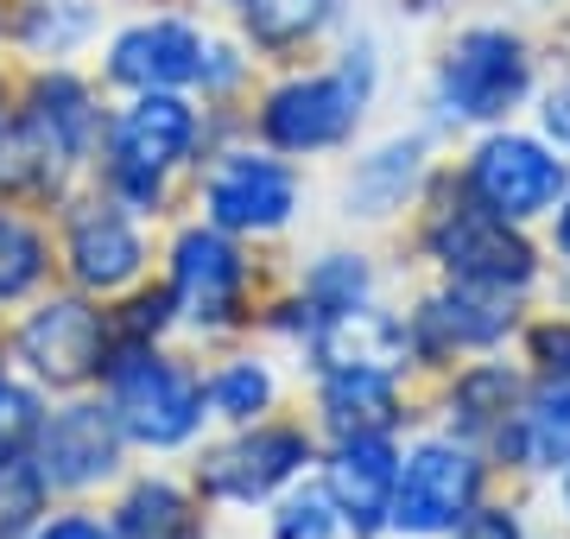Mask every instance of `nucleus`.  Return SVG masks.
I'll return each mask as SVG.
<instances>
[{"label": "nucleus", "instance_id": "f257e3e1", "mask_svg": "<svg viewBox=\"0 0 570 539\" xmlns=\"http://www.w3.org/2000/svg\"><path fill=\"white\" fill-rule=\"evenodd\" d=\"M367 96H374V51H348L330 77H305V84H285L273 102L261 108L266 140L279 153H317L355 134Z\"/></svg>", "mask_w": 570, "mask_h": 539}, {"label": "nucleus", "instance_id": "f03ea898", "mask_svg": "<svg viewBox=\"0 0 570 539\" xmlns=\"http://www.w3.org/2000/svg\"><path fill=\"white\" fill-rule=\"evenodd\" d=\"M431 254L450 267V280H463V286H489V292H527L539 261H532L527 235L520 223H501L494 209H482L475 197H456L450 209H438L425 228Z\"/></svg>", "mask_w": 570, "mask_h": 539}, {"label": "nucleus", "instance_id": "7ed1b4c3", "mask_svg": "<svg viewBox=\"0 0 570 539\" xmlns=\"http://www.w3.org/2000/svg\"><path fill=\"white\" fill-rule=\"evenodd\" d=\"M463 190L482 209H494L501 223H532V216L558 209V197L570 190V166L527 134H494V140L475 146Z\"/></svg>", "mask_w": 570, "mask_h": 539}, {"label": "nucleus", "instance_id": "20e7f679", "mask_svg": "<svg viewBox=\"0 0 570 539\" xmlns=\"http://www.w3.org/2000/svg\"><path fill=\"white\" fill-rule=\"evenodd\" d=\"M532 84L527 45L501 32V26H475L444 51V70H438V96H444V115L456 121H501Z\"/></svg>", "mask_w": 570, "mask_h": 539}, {"label": "nucleus", "instance_id": "39448f33", "mask_svg": "<svg viewBox=\"0 0 570 539\" xmlns=\"http://www.w3.org/2000/svg\"><path fill=\"white\" fill-rule=\"evenodd\" d=\"M108 388H115V419H121L127 438L140 444H184V438L204 425V388L184 369L159 362L153 350H134L108 369Z\"/></svg>", "mask_w": 570, "mask_h": 539}, {"label": "nucleus", "instance_id": "423d86ee", "mask_svg": "<svg viewBox=\"0 0 570 539\" xmlns=\"http://www.w3.org/2000/svg\"><path fill=\"white\" fill-rule=\"evenodd\" d=\"M482 496V463L475 451H463L456 438H431L400 463V489H393V527L400 533H450L456 520L475 508Z\"/></svg>", "mask_w": 570, "mask_h": 539}, {"label": "nucleus", "instance_id": "0eeeda50", "mask_svg": "<svg viewBox=\"0 0 570 539\" xmlns=\"http://www.w3.org/2000/svg\"><path fill=\"white\" fill-rule=\"evenodd\" d=\"M190 140H197V115H190L178 96L146 89L140 102L115 121V185H121L127 197L153 204L159 185H165V171L190 153Z\"/></svg>", "mask_w": 570, "mask_h": 539}, {"label": "nucleus", "instance_id": "6e6552de", "mask_svg": "<svg viewBox=\"0 0 570 539\" xmlns=\"http://www.w3.org/2000/svg\"><path fill=\"white\" fill-rule=\"evenodd\" d=\"M324 489L336 501V514L355 527V533H374L387 527L393 514V489H400V457H393L387 432H355L336 444L324 470Z\"/></svg>", "mask_w": 570, "mask_h": 539}, {"label": "nucleus", "instance_id": "1a4fd4ad", "mask_svg": "<svg viewBox=\"0 0 570 539\" xmlns=\"http://www.w3.org/2000/svg\"><path fill=\"white\" fill-rule=\"evenodd\" d=\"M20 355L32 362L39 381L77 388V381H89V374L102 369V317L89 312L82 298H51L20 331Z\"/></svg>", "mask_w": 570, "mask_h": 539}, {"label": "nucleus", "instance_id": "9d476101", "mask_svg": "<svg viewBox=\"0 0 570 539\" xmlns=\"http://www.w3.org/2000/svg\"><path fill=\"white\" fill-rule=\"evenodd\" d=\"M311 350L324 374H400L412 355V331L374 305H343V312H324Z\"/></svg>", "mask_w": 570, "mask_h": 539}, {"label": "nucleus", "instance_id": "9b49d317", "mask_svg": "<svg viewBox=\"0 0 570 539\" xmlns=\"http://www.w3.org/2000/svg\"><path fill=\"white\" fill-rule=\"evenodd\" d=\"M121 457V419L102 406H63L51 425H39V470L58 489H89L115 477Z\"/></svg>", "mask_w": 570, "mask_h": 539}, {"label": "nucleus", "instance_id": "f8f14e48", "mask_svg": "<svg viewBox=\"0 0 570 539\" xmlns=\"http://www.w3.org/2000/svg\"><path fill=\"white\" fill-rule=\"evenodd\" d=\"M292 209H298V178L279 159L235 153L209 178V216L223 228H279Z\"/></svg>", "mask_w": 570, "mask_h": 539}, {"label": "nucleus", "instance_id": "ddd939ff", "mask_svg": "<svg viewBox=\"0 0 570 539\" xmlns=\"http://www.w3.org/2000/svg\"><path fill=\"white\" fill-rule=\"evenodd\" d=\"M235 298H242V261L216 228H190L178 235V254H171V305L197 324H228L235 317Z\"/></svg>", "mask_w": 570, "mask_h": 539}, {"label": "nucleus", "instance_id": "4468645a", "mask_svg": "<svg viewBox=\"0 0 570 539\" xmlns=\"http://www.w3.org/2000/svg\"><path fill=\"white\" fill-rule=\"evenodd\" d=\"M513 324V292L489 286H456L444 298H431L425 312L412 317V350L419 355H450V350H482L494 336H508Z\"/></svg>", "mask_w": 570, "mask_h": 539}, {"label": "nucleus", "instance_id": "2eb2a0df", "mask_svg": "<svg viewBox=\"0 0 570 539\" xmlns=\"http://www.w3.org/2000/svg\"><path fill=\"white\" fill-rule=\"evenodd\" d=\"M311 457L305 432H285V425H261L254 438H242V444H228V451L209 457V489L228 501H266L273 489H279L298 463Z\"/></svg>", "mask_w": 570, "mask_h": 539}, {"label": "nucleus", "instance_id": "dca6fc26", "mask_svg": "<svg viewBox=\"0 0 570 539\" xmlns=\"http://www.w3.org/2000/svg\"><path fill=\"white\" fill-rule=\"evenodd\" d=\"M115 84H134V89H178L204 70V45L197 32L178 20H153V26H134L121 45H115Z\"/></svg>", "mask_w": 570, "mask_h": 539}, {"label": "nucleus", "instance_id": "f3484780", "mask_svg": "<svg viewBox=\"0 0 570 539\" xmlns=\"http://www.w3.org/2000/svg\"><path fill=\"white\" fill-rule=\"evenodd\" d=\"M140 235H134V223H127L121 209H102L89 204L70 216V267H77V280L89 292H115L127 286L134 273H140Z\"/></svg>", "mask_w": 570, "mask_h": 539}, {"label": "nucleus", "instance_id": "a211bd4d", "mask_svg": "<svg viewBox=\"0 0 570 539\" xmlns=\"http://www.w3.org/2000/svg\"><path fill=\"white\" fill-rule=\"evenodd\" d=\"M70 159H77V146L63 140L58 127H45L32 108L13 127H0V190L7 197H51L63 185Z\"/></svg>", "mask_w": 570, "mask_h": 539}, {"label": "nucleus", "instance_id": "6ab92c4d", "mask_svg": "<svg viewBox=\"0 0 570 539\" xmlns=\"http://www.w3.org/2000/svg\"><path fill=\"white\" fill-rule=\"evenodd\" d=\"M494 432H501V451H513L532 470H564L570 463V381L546 388L532 406L501 419Z\"/></svg>", "mask_w": 570, "mask_h": 539}, {"label": "nucleus", "instance_id": "aec40b11", "mask_svg": "<svg viewBox=\"0 0 570 539\" xmlns=\"http://www.w3.org/2000/svg\"><path fill=\"white\" fill-rule=\"evenodd\" d=\"M324 413L343 438L355 432H393L400 425V400H393V374H330L324 381Z\"/></svg>", "mask_w": 570, "mask_h": 539}, {"label": "nucleus", "instance_id": "412c9836", "mask_svg": "<svg viewBox=\"0 0 570 539\" xmlns=\"http://www.w3.org/2000/svg\"><path fill=\"white\" fill-rule=\"evenodd\" d=\"M513 400H520V381L508 369H469L456 381V394H450V419L463 432H489V425H501L513 413Z\"/></svg>", "mask_w": 570, "mask_h": 539}, {"label": "nucleus", "instance_id": "4be33fe9", "mask_svg": "<svg viewBox=\"0 0 570 539\" xmlns=\"http://www.w3.org/2000/svg\"><path fill=\"white\" fill-rule=\"evenodd\" d=\"M330 7H336V0H242V20L261 45L285 51V45H305L311 32L330 20Z\"/></svg>", "mask_w": 570, "mask_h": 539}, {"label": "nucleus", "instance_id": "5701e85b", "mask_svg": "<svg viewBox=\"0 0 570 539\" xmlns=\"http://www.w3.org/2000/svg\"><path fill=\"white\" fill-rule=\"evenodd\" d=\"M45 508V470L20 451H0V539H20Z\"/></svg>", "mask_w": 570, "mask_h": 539}, {"label": "nucleus", "instance_id": "b1692460", "mask_svg": "<svg viewBox=\"0 0 570 539\" xmlns=\"http://www.w3.org/2000/svg\"><path fill=\"white\" fill-rule=\"evenodd\" d=\"M184 527H190V514L171 482H146L121 501V539H184Z\"/></svg>", "mask_w": 570, "mask_h": 539}, {"label": "nucleus", "instance_id": "393cba45", "mask_svg": "<svg viewBox=\"0 0 570 539\" xmlns=\"http://www.w3.org/2000/svg\"><path fill=\"white\" fill-rule=\"evenodd\" d=\"M412 178H419V140H400V146H387L381 159H367V166H362L355 197L367 204V216H381V209H393L400 197H406Z\"/></svg>", "mask_w": 570, "mask_h": 539}, {"label": "nucleus", "instance_id": "a878e982", "mask_svg": "<svg viewBox=\"0 0 570 539\" xmlns=\"http://www.w3.org/2000/svg\"><path fill=\"white\" fill-rule=\"evenodd\" d=\"M32 115H39L45 127H58L63 140L77 146H89V127H96V115H89V96H82V84L77 77H45L39 89H32Z\"/></svg>", "mask_w": 570, "mask_h": 539}, {"label": "nucleus", "instance_id": "bb28decb", "mask_svg": "<svg viewBox=\"0 0 570 539\" xmlns=\"http://www.w3.org/2000/svg\"><path fill=\"white\" fill-rule=\"evenodd\" d=\"M39 273H45V242L20 223V216H0V298L32 292Z\"/></svg>", "mask_w": 570, "mask_h": 539}, {"label": "nucleus", "instance_id": "cd10ccee", "mask_svg": "<svg viewBox=\"0 0 570 539\" xmlns=\"http://www.w3.org/2000/svg\"><path fill=\"white\" fill-rule=\"evenodd\" d=\"M336 501L330 489H298V496L279 501V514H273V539H336Z\"/></svg>", "mask_w": 570, "mask_h": 539}, {"label": "nucleus", "instance_id": "c85d7f7f", "mask_svg": "<svg viewBox=\"0 0 570 539\" xmlns=\"http://www.w3.org/2000/svg\"><path fill=\"white\" fill-rule=\"evenodd\" d=\"M209 400H216V413H228V419H254L266 400H273V374H266L261 362H235V369L216 374Z\"/></svg>", "mask_w": 570, "mask_h": 539}, {"label": "nucleus", "instance_id": "c756f323", "mask_svg": "<svg viewBox=\"0 0 570 539\" xmlns=\"http://www.w3.org/2000/svg\"><path fill=\"white\" fill-rule=\"evenodd\" d=\"M367 292V267L355 254H330L324 267L311 273V298H317V312H343V305H362Z\"/></svg>", "mask_w": 570, "mask_h": 539}, {"label": "nucleus", "instance_id": "7c9ffc66", "mask_svg": "<svg viewBox=\"0 0 570 539\" xmlns=\"http://www.w3.org/2000/svg\"><path fill=\"white\" fill-rule=\"evenodd\" d=\"M26 432H39V400L0 374V451H13Z\"/></svg>", "mask_w": 570, "mask_h": 539}, {"label": "nucleus", "instance_id": "2f4dec72", "mask_svg": "<svg viewBox=\"0 0 570 539\" xmlns=\"http://www.w3.org/2000/svg\"><path fill=\"white\" fill-rule=\"evenodd\" d=\"M450 539H520V520H513L508 508H469V514L450 527Z\"/></svg>", "mask_w": 570, "mask_h": 539}, {"label": "nucleus", "instance_id": "473e14b6", "mask_svg": "<svg viewBox=\"0 0 570 539\" xmlns=\"http://www.w3.org/2000/svg\"><path fill=\"white\" fill-rule=\"evenodd\" d=\"M546 127H551V140H558V153H570V84H558L546 96Z\"/></svg>", "mask_w": 570, "mask_h": 539}, {"label": "nucleus", "instance_id": "72a5a7b5", "mask_svg": "<svg viewBox=\"0 0 570 539\" xmlns=\"http://www.w3.org/2000/svg\"><path fill=\"white\" fill-rule=\"evenodd\" d=\"M39 539H121V533H108L102 520H82V514H70V520H51Z\"/></svg>", "mask_w": 570, "mask_h": 539}, {"label": "nucleus", "instance_id": "f704fd0d", "mask_svg": "<svg viewBox=\"0 0 570 539\" xmlns=\"http://www.w3.org/2000/svg\"><path fill=\"white\" fill-rule=\"evenodd\" d=\"M558 248H564V254H570V204H564V209H558Z\"/></svg>", "mask_w": 570, "mask_h": 539}, {"label": "nucleus", "instance_id": "c9c22d12", "mask_svg": "<svg viewBox=\"0 0 570 539\" xmlns=\"http://www.w3.org/2000/svg\"><path fill=\"white\" fill-rule=\"evenodd\" d=\"M406 7H412V13H431V7H438V0H406Z\"/></svg>", "mask_w": 570, "mask_h": 539}]
</instances>
